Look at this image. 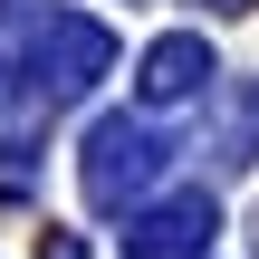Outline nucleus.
<instances>
[{"instance_id": "obj_1", "label": "nucleus", "mask_w": 259, "mask_h": 259, "mask_svg": "<svg viewBox=\"0 0 259 259\" xmlns=\"http://www.w3.org/2000/svg\"><path fill=\"white\" fill-rule=\"evenodd\" d=\"M144 173H154L144 125H96V144H87V192H96V202H115V192H135Z\"/></svg>"}, {"instance_id": "obj_2", "label": "nucleus", "mask_w": 259, "mask_h": 259, "mask_svg": "<svg viewBox=\"0 0 259 259\" xmlns=\"http://www.w3.org/2000/svg\"><path fill=\"white\" fill-rule=\"evenodd\" d=\"M202 77H211V48H202V38H163V48L144 58V96H154V106H163V96H192Z\"/></svg>"}]
</instances>
